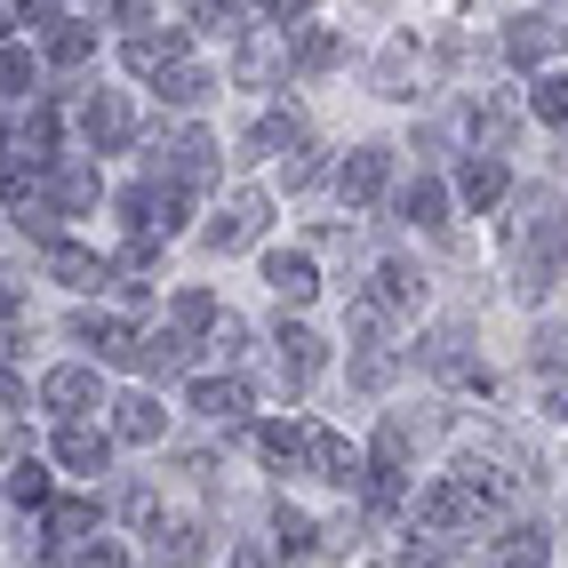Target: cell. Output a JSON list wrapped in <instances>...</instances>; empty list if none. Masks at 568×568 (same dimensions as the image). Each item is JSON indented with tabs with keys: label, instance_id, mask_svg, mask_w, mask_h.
Wrapping results in <instances>:
<instances>
[{
	"label": "cell",
	"instance_id": "obj_1",
	"mask_svg": "<svg viewBox=\"0 0 568 568\" xmlns=\"http://www.w3.org/2000/svg\"><path fill=\"white\" fill-rule=\"evenodd\" d=\"M416 368H425L433 385L488 393V368L473 361V328H465V321H440V328H425V345H416Z\"/></svg>",
	"mask_w": 568,
	"mask_h": 568
},
{
	"label": "cell",
	"instance_id": "obj_2",
	"mask_svg": "<svg viewBox=\"0 0 568 568\" xmlns=\"http://www.w3.org/2000/svg\"><path fill=\"white\" fill-rule=\"evenodd\" d=\"M264 224H273V193H256V184H241V193H224V209L201 224V248L209 256H233V248H256Z\"/></svg>",
	"mask_w": 568,
	"mask_h": 568
},
{
	"label": "cell",
	"instance_id": "obj_3",
	"mask_svg": "<svg viewBox=\"0 0 568 568\" xmlns=\"http://www.w3.org/2000/svg\"><path fill=\"white\" fill-rule=\"evenodd\" d=\"M32 400H41V408L57 416V425H72V416L104 408V368H97V361H57V368H41Z\"/></svg>",
	"mask_w": 568,
	"mask_h": 568
},
{
	"label": "cell",
	"instance_id": "obj_4",
	"mask_svg": "<svg viewBox=\"0 0 568 568\" xmlns=\"http://www.w3.org/2000/svg\"><path fill=\"white\" fill-rule=\"evenodd\" d=\"M273 361H281V385H288V400H296V393H313V385H321V368H328V336L281 313V328H273Z\"/></svg>",
	"mask_w": 568,
	"mask_h": 568
},
{
	"label": "cell",
	"instance_id": "obj_5",
	"mask_svg": "<svg viewBox=\"0 0 568 568\" xmlns=\"http://www.w3.org/2000/svg\"><path fill=\"white\" fill-rule=\"evenodd\" d=\"M385 184H393V144H353V153L336 161V201L353 216L385 201Z\"/></svg>",
	"mask_w": 568,
	"mask_h": 568
},
{
	"label": "cell",
	"instance_id": "obj_6",
	"mask_svg": "<svg viewBox=\"0 0 568 568\" xmlns=\"http://www.w3.org/2000/svg\"><path fill=\"white\" fill-rule=\"evenodd\" d=\"M129 136H136V112H129V97H121V89H97V97L81 104V144H89V161H104V153H129Z\"/></svg>",
	"mask_w": 568,
	"mask_h": 568
},
{
	"label": "cell",
	"instance_id": "obj_7",
	"mask_svg": "<svg viewBox=\"0 0 568 568\" xmlns=\"http://www.w3.org/2000/svg\"><path fill=\"white\" fill-rule=\"evenodd\" d=\"M49 465H64L72 480H97V473H112V433L97 425V416H72V425H57Z\"/></svg>",
	"mask_w": 568,
	"mask_h": 568
},
{
	"label": "cell",
	"instance_id": "obj_8",
	"mask_svg": "<svg viewBox=\"0 0 568 568\" xmlns=\"http://www.w3.org/2000/svg\"><path fill=\"white\" fill-rule=\"evenodd\" d=\"M184 408H193V416H209V425H224V433H248V408H256V393L241 385V376H193V385H184Z\"/></svg>",
	"mask_w": 568,
	"mask_h": 568
},
{
	"label": "cell",
	"instance_id": "obj_9",
	"mask_svg": "<svg viewBox=\"0 0 568 568\" xmlns=\"http://www.w3.org/2000/svg\"><path fill=\"white\" fill-rule=\"evenodd\" d=\"M97 520H104L97 497H57V505L41 513V552H49V560H72V552L97 537Z\"/></svg>",
	"mask_w": 568,
	"mask_h": 568
},
{
	"label": "cell",
	"instance_id": "obj_10",
	"mask_svg": "<svg viewBox=\"0 0 568 568\" xmlns=\"http://www.w3.org/2000/svg\"><path fill=\"white\" fill-rule=\"evenodd\" d=\"M41 193H49L64 216H89V209L104 201V169H97V161H72V153H57V161L41 169Z\"/></svg>",
	"mask_w": 568,
	"mask_h": 568
},
{
	"label": "cell",
	"instance_id": "obj_11",
	"mask_svg": "<svg viewBox=\"0 0 568 568\" xmlns=\"http://www.w3.org/2000/svg\"><path fill=\"white\" fill-rule=\"evenodd\" d=\"M305 465H313L328 488H345V497L368 480V457H361V448H353L345 433H328V425H305Z\"/></svg>",
	"mask_w": 568,
	"mask_h": 568
},
{
	"label": "cell",
	"instance_id": "obj_12",
	"mask_svg": "<svg viewBox=\"0 0 568 568\" xmlns=\"http://www.w3.org/2000/svg\"><path fill=\"white\" fill-rule=\"evenodd\" d=\"M41 273H49L57 288H72V296L112 288V264H104L97 248H81V241H49V248H41Z\"/></svg>",
	"mask_w": 568,
	"mask_h": 568
},
{
	"label": "cell",
	"instance_id": "obj_13",
	"mask_svg": "<svg viewBox=\"0 0 568 568\" xmlns=\"http://www.w3.org/2000/svg\"><path fill=\"white\" fill-rule=\"evenodd\" d=\"M112 408V448H161V433H169V408L153 400V393H121V400H104Z\"/></svg>",
	"mask_w": 568,
	"mask_h": 568
},
{
	"label": "cell",
	"instance_id": "obj_14",
	"mask_svg": "<svg viewBox=\"0 0 568 568\" xmlns=\"http://www.w3.org/2000/svg\"><path fill=\"white\" fill-rule=\"evenodd\" d=\"M264 288L281 305H313L321 296V256L313 248H264Z\"/></svg>",
	"mask_w": 568,
	"mask_h": 568
},
{
	"label": "cell",
	"instance_id": "obj_15",
	"mask_svg": "<svg viewBox=\"0 0 568 568\" xmlns=\"http://www.w3.org/2000/svg\"><path fill=\"white\" fill-rule=\"evenodd\" d=\"M457 201H465L473 216L505 209V201H513V169H505L497 153H465V161H457Z\"/></svg>",
	"mask_w": 568,
	"mask_h": 568
},
{
	"label": "cell",
	"instance_id": "obj_16",
	"mask_svg": "<svg viewBox=\"0 0 568 568\" xmlns=\"http://www.w3.org/2000/svg\"><path fill=\"white\" fill-rule=\"evenodd\" d=\"M336 64H345V32H328V24H296L288 32V72L296 81H321Z\"/></svg>",
	"mask_w": 568,
	"mask_h": 568
},
{
	"label": "cell",
	"instance_id": "obj_17",
	"mask_svg": "<svg viewBox=\"0 0 568 568\" xmlns=\"http://www.w3.org/2000/svg\"><path fill=\"white\" fill-rule=\"evenodd\" d=\"M136 376H193V336L176 328H136Z\"/></svg>",
	"mask_w": 568,
	"mask_h": 568
},
{
	"label": "cell",
	"instance_id": "obj_18",
	"mask_svg": "<svg viewBox=\"0 0 568 568\" xmlns=\"http://www.w3.org/2000/svg\"><path fill=\"white\" fill-rule=\"evenodd\" d=\"M281 72H288V32H248L241 57H233V81L241 89H273Z\"/></svg>",
	"mask_w": 568,
	"mask_h": 568
},
{
	"label": "cell",
	"instance_id": "obj_19",
	"mask_svg": "<svg viewBox=\"0 0 568 568\" xmlns=\"http://www.w3.org/2000/svg\"><path fill=\"white\" fill-rule=\"evenodd\" d=\"M288 144H305V112H296V104L264 112V121H256V129L241 136V161H248V169H256V161H281Z\"/></svg>",
	"mask_w": 568,
	"mask_h": 568
},
{
	"label": "cell",
	"instance_id": "obj_20",
	"mask_svg": "<svg viewBox=\"0 0 568 568\" xmlns=\"http://www.w3.org/2000/svg\"><path fill=\"white\" fill-rule=\"evenodd\" d=\"M552 49H560V24H552V17H513V24H505V64H513V72H545Z\"/></svg>",
	"mask_w": 568,
	"mask_h": 568
},
{
	"label": "cell",
	"instance_id": "obj_21",
	"mask_svg": "<svg viewBox=\"0 0 568 568\" xmlns=\"http://www.w3.org/2000/svg\"><path fill=\"white\" fill-rule=\"evenodd\" d=\"M121 64L136 72V81H161L169 64H184V24H169V32H129Z\"/></svg>",
	"mask_w": 568,
	"mask_h": 568
},
{
	"label": "cell",
	"instance_id": "obj_22",
	"mask_svg": "<svg viewBox=\"0 0 568 568\" xmlns=\"http://www.w3.org/2000/svg\"><path fill=\"white\" fill-rule=\"evenodd\" d=\"M552 560V528L545 520H513L497 545H488V568H545Z\"/></svg>",
	"mask_w": 568,
	"mask_h": 568
},
{
	"label": "cell",
	"instance_id": "obj_23",
	"mask_svg": "<svg viewBox=\"0 0 568 568\" xmlns=\"http://www.w3.org/2000/svg\"><path fill=\"white\" fill-rule=\"evenodd\" d=\"M0 497L24 505V513H49V505H57V465H49V457H17L9 480H0Z\"/></svg>",
	"mask_w": 568,
	"mask_h": 568
},
{
	"label": "cell",
	"instance_id": "obj_24",
	"mask_svg": "<svg viewBox=\"0 0 568 568\" xmlns=\"http://www.w3.org/2000/svg\"><path fill=\"white\" fill-rule=\"evenodd\" d=\"M368 296H376V305H393V313H416V305H425V273H416L408 256H385V264H376V281H368Z\"/></svg>",
	"mask_w": 568,
	"mask_h": 568
},
{
	"label": "cell",
	"instance_id": "obj_25",
	"mask_svg": "<svg viewBox=\"0 0 568 568\" xmlns=\"http://www.w3.org/2000/svg\"><path fill=\"white\" fill-rule=\"evenodd\" d=\"M153 89H161V104H176V112H201V104L216 97V72H209V64H193V57H184V64H169V72H161V81H153Z\"/></svg>",
	"mask_w": 568,
	"mask_h": 568
},
{
	"label": "cell",
	"instance_id": "obj_26",
	"mask_svg": "<svg viewBox=\"0 0 568 568\" xmlns=\"http://www.w3.org/2000/svg\"><path fill=\"white\" fill-rule=\"evenodd\" d=\"M224 321V305H216V288H176L169 296V328L176 336H193V345H209V328Z\"/></svg>",
	"mask_w": 568,
	"mask_h": 568
},
{
	"label": "cell",
	"instance_id": "obj_27",
	"mask_svg": "<svg viewBox=\"0 0 568 568\" xmlns=\"http://www.w3.org/2000/svg\"><path fill=\"white\" fill-rule=\"evenodd\" d=\"M393 321H400V313H393V305H376L368 288L345 296V336H353V353H361V345H393Z\"/></svg>",
	"mask_w": 568,
	"mask_h": 568
},
{
	"label": "cell",
	"instance_id": "obj_28",
	"mask_svg": "<svg viewBox=\"0 0 568 568\" xmlns=\"http://www.w3.org/2000/svg\"><path fill=\"white\" fill-rule=\"evenodd\" d=\"M248 440H256V457L273 465V473H296V465H305V425H281V416H264V425H248Z\"/></svg>",
	"mask_w": 568,
	"mask_h": 568
},
{
	"label": "cell",
	"instance_id": "obj_29",
	"mask_svg": "<svg viewBox=\"0 0 568 568\" xmlns=\"http://www.w3.org/2000/svg\"><path fill=\"white\" fill-rule=\"evenodd\" d=\"M400 224H416V233H448V184L440 176H416L400 193Z\"/></svg>",
	"mask_w": 568,
	"mask_h": 568
},
{
	"label": "cell",
	"instance_id": "obj_30",
	"mask_svg": "<svg viewBox=\"0 0 568 568\" xmlns=\"http://www.w3.org/2000/svg\"><path fill=\"white\" fill-rule=\"evenodd\" d=\"M273 552L281 560H313L321 552V520L296 513V505H273Z\"/></svg>",
	"mask_w": 568,
	"mask_h": 568
},
{
	"label": "cell",
	"instance_id": "obj_31",
	"mask_svg": "<svg viewBox=\"0 0 568 568\" xmlns=\"http://www.w3.org/2000/svg\"><path fill=\"white\" fill-rule=\"evenodd\" d=\"M513 129H520V112H513L505 97H480V104H473V153H497V161H505Z\"/></svg>",
	"mask_w": 568,
	"mask_h": 568
},
{
	"label": "cell",
	"instance_id": "obj_32",
	"mask_svg": "<svg viewBox=\"0 0 568 568\" xmlns=\"http://www.w3.org/2000/svg\"><path fill=\"white\" fill-rule=\"evenodd\" d=\"M24 97H41V57L0 41V104H24Z\"/></svg>",
	"mask_w": 568,
	"mask_h": 568
},
{
	"label": "cell",
	"instance_id": "obj_33",
	"mask_svg": "<svg viewBox=\"0 0 568 568\" xmlns=\"http://www.w3.org/2000/svg\"><path fill=\"white\" fill-rule=\"evenodd\" d=\"M89 57H97V24H81V17L49 24V64H57V72H81Z\"/></svg>",
	"mask_w": 568,
	"mask_h": 568
},
{
	"label": "cell",
	"instance_id": "obj_34",
	"mask_svg": "<svg viewBox=\"0 0 568 568\" xmlns=\"http://www.w3.org/2000/svg\"><path fill=\"white\" fill-rule=\"evenodd\" d=\"M376 97H416V41H408V32L376 57Z\"/></svg>",
	"mask_w": 568,
	"mask_h": 568
},
{
	"label": "cell",
	"instance_id": "obj_35",
	"mask_svg": "<svg viewBox=\"0 0 568 568\" xmlns=\"http://www.w3.org/2000/svg\"><path fill=\"white\" fill-rule=\"evenodd\" d=\"M321 176H328V153H321L313 136H305V144H288V153H281V184H288V193H313Z\"/></svg>",
	"mask_w": 568,
	"mask_h": 568
},
{
	"label": "cell",
	"instance_id": "obj_36",
	"mask_svg": "<svg viewBox=\"0 0 568 568\" xmlns=\"http://www.w3.org/2000/svg\"><path fill=\"white\" fill-rule=\"evenodd\" d=\"M393 368H400L393 345H361V353H353V385H361V393H385V385H393Z\"/></svg>",
	"mask_w": 568,
	"mask_h": 568
},
{
	"label": "cell",
	"instance_id": "obj_37",
	"mask_svg": "<svg viewBox=\"0 0 568 568\" xmlns=\"http://www.w3.org/2000/svg\"><path fill=\"white\" fill-rule=\"evenodd\" d=\"M528 112H537L545 129L568 136V81H552V72H537V89H528Z\"/></svg>",
	"mask_w": 568,
	"mask_h": 568
},
{
	"label": "cell",
	"instance_id": "obj_38",
	"mask_svg": "<svg viewBox=\"0 0 568 568\" xmlns=\"http://www.w3.org/2000/svg\"><path fill=\"white\" fill-rule=\"evenodd\" d=\"M112 513H121L129 528H144V537H153V528H161V497H153V488H144V480H129L121 497H112Z\"/></svg>",
	"mask_w": 568,
	"mask_h": 568
},
{
	"label": "cell",
	"instance_id": "obj_39",
	"mask_svg": "<svg viewBox=\"0 0 568 568\" xmlns=\"http://www.w3.org/2000/svg\"><path fill=\"white\" fill-rule=\"evenodd\" d=\"M528 368H537V376H560V368H568V328H537V336H528Z\"/></svg>",
	"mask_w": 568,
	"mask_h": 568
},
{
	"label": "cell",
	"instance_id": "obj_40",
	"mask_svg": "<svg viewBox=\"0 0 568 568\" xmlns=\"http://www.w3.org/2000/svg\"><path fill=\"white\" fill-rule=\"evenodd\" d=\"M184 17H193L201 32H248L241 24V0H184Z\"/></svg>",
	"mask_w": 568,
	"mask_h": 568
},
{
	"label": "cell",
	"instance_id": "obj_41",
	"mask_svg": "<svg viewBox=\"0 0 568 568\" xmlns=\"http://www.w3.org/2000/svg\"><path fill=\"white\" fill-rule=\"evenodd\" d=\"M209 345H216L224 368H241V361H248V321H241V313H224V321L209 328Z\"/></svg>",
	"mask_w": 568,
	"mask_h": 568
},
{
	"label": "cell",
	"instance_id": "obj_42",
	"mask_svg": "<svg viewBox=\"0 0 568 568\" xmlns=\"http://www.w3.org/2000/svg\"><path fill=\"white\" fill-rule=\"evenodd\" d=\"M72 568H136V560H129V545H121V537H89L81 552H72Z\"/></svg>",
	"mask_w": 568,
	"mask_h": 568
},
{
	"label": "cell",
	"instance_id": "obj_43",
	"mask_svg": "<svg viewBox=\"0 0 568 568\" xmlns=\"http://www.w3.org/2000/svg\"><path fill=\"white\" fill-rule=\"evenodd\" d=\"M264 17H273V32H296L313 17V0H264Z\"/></svg>",
	"mask_w": 568,
	"mask_h": 568
},
{
	"label": "cell",
	"instance_id": "obj_44",
	"mask_svg": "<svg viewBox=\"0 0 568 568\" xmlns=\"http://www.w3.org/2000/svg\"><path fill=\"white\" fill-rule=\"evenodd\" d=\"M17 17H24L32 32H49V24H64V0H17Z\"/></svg>",
	"mask_w": 568,
	"mask_h": 568
},
{
	"label": "cell",
	"instance_id": "obj_45",
	"mask_svg": "<svg viewBox=\"0 0 568 568\" xmlns=\"http://www.w3.org/2000/svg\"><path fill=\"white\" fill-rule=\"evenodd\" d=\"M224 560H233V568H273V560H264V545H233Z\"/></svg>",
	"mask_w": 568,
	"mask_h": 568
},
{
	"label": "cell",
	"instance_id": "obj_46",
	"mask_svg": "<svg viewBox=\"0 0 568 568\" xmlns=\"http://www.w3.org/2000/svg\"><path fill=\"white\" fill-rule=\"evenodd\" d=\"M0 328H17V288H0Z\"/></svg>",
	"mask_w": 568,
	"mask_h": 568
},
{
	"label": "cell",
	"instance_id": "obj_47",
	"mask_svg": "<svg viewBox=\"0 0 568 568\" xmlns=\"http://www.w3.org/2000/svg\"><path fill=\"white\" fill-rule=\"evenodd\" d=\"M0 153H9V121H0Z\"/></svg>",
	"mask_w": 568,
	"mask_h": 568
}]
</instances>
